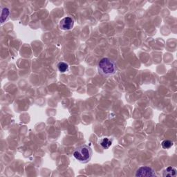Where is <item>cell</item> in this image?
<instances>
[{"mask_svg": "<svg viewBox=\"0 0 177 177\" xmlns=\"http://www.w3.org/2000/svg\"><path fill=\"white\" fill-rule=\"evenodd\" d=\"M98 73L104 77H109L116 72L115 62L111 59L104 58L101 59L98 64Z\"/></svg>", "mask_w": 177, "mask_h": 177, "instance_id": "cell-1", "label": "cell"}, {"mask_svg": "<svg viewBox=\"0 0 177 177\" xmlns=\"http://www.w3.org/2000/svg\"><path fill=\"white\" fill-rule=\"evenodd\" d=\"M93 151L89 145H83L75 149L73 155L74 158L80 163H86L91 160Z\"/></svg>", "mask_w": 177, "mask_h": 177, "instance_id": "cell-2", "label": "cell"}, {"mask_svg": "<svg viewBox=\"0 0 177 177\" xmlns=\"http://www.w3.org/2000/svg\"><path fill=\"white\" fill-rule=\"evenodd\" d=\"M135 176H156L154 169L148 166H143L137 169Z\"/></svg>", "mask_w": 177, "mask_h": 177, "instance_id": "cell-3", "label": "cell"}, {"mask_svg": "<svg viewBox=\"0 0 177 177\" xmlns=\"http://www.w3.org/2000/svg\"><path fill=\"white\" fill-rule=\"evenodd\" d=\"M74 21L70 17H64L60 22V28L64 31H68L73 27Z\"/></svg>", "mask_w": 177, "mask_h": 177, "instance_id": "cell-4", "label": "cell"}, {"mask_svg": "<svg viewBox=\"0 0 177 177\" xmlns=\"http://www.w3.org/2000/svg\"><path fill=\"white\" fill-rule=\"evenodd\" d=\"M176 175V169L173 168V167L169 166L165 170L163 171V176H175Z\"/></svg>", "mask_w": 177, "mask_h": 177, "instance_id": "cell-5", "label": "cell"}, {"mask_svg": "<svg viewBox=\"0 0 177 177\" xmlns=\"http://www.w3.org/2000/svg\"><path fill=\"white\" fill-rule=\"evenodd\" d=\"M112 141L109 138H103L100 141V145L104 149H107L111 145Z\"/></svg>", "mask_w": 177, "mask_h": 177, "instance_id": "cell-6", "label": "cell"}, {"mask_svg": "<svg viewBox=\"0 0 177 177\" xmlns=\"http://www.w3.org/2000/svg\"><path fill=\"white\" fill-rule=\"evenodd\" d=\"M9 15H10L9 9L8 8H6V7H2L1 15V22L2 24L8 19Z\"/></svg>", "mask_w": 177, "mask_h": 177, "instance_id": "cell-7", "label": "cell"}, {"mask_svg": "<svg viewBox=\"0 0 177 177\" xmlns=\"http://www.w3.org/2000/svg\"><path fill=\"white\" fill-rule=\"evenodd\" d=\"M69 68V64L64 62H59L58 64V71L60 72V73H65V72L68 71Z\"/></svg>", "mask_w": 177, "mask_h": 177, "instance_id": "cell-8", "label": "cell"}, {"mask_svg": "<svg viewBox=\"0 0 177 177\" xmlns=\"http://www.w3.org/2000/svg\"><path fill=\"white\" fill-rule=\"evenodd\" d=\"M173 142L169 140H165L161 143V146L164 149H168L173 146Z\"/></svg>", "mask_w": 177, "mask_h": 177, "instance_id": "cell-9", "label": "cell"}]
</instances>
